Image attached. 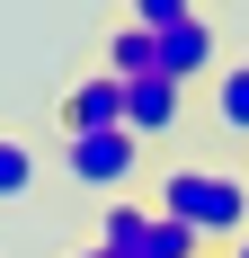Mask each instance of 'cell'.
Returning <instances> with one entry per match:
<instances>
[{
    "label": "cell",
    "mask_w": 249,
    "mask_h": 258,
    "mask_svg": "<svg viewBox=\"0 0 249 258\" xmlns=\"http://www.w3.org/2000/svg\"><path fill=\"white\" fill-rule=\"evenodd\" d=\"M134 169H143V143H134V134H63V178L72 187H98L107 205H116L125 187H134Z\"/></svg>",
    "instance_id": "3"
},
{
    "label": "cell",
    "mask_w": 249,
    "mask_h": 258,
    "mask_svg": "<svg viewBox=\"0 0 249 258\" xmlns=\"http://www.w3.org/2000/svg\"><path fill=\"white\" fill-rule=\"evenodd\" d=\"M223 258H249V232H240V240H231V249H223Z\"/></svg>",
    "instance_id": "9"
},
{
    "label": "cell",
    "mask_w": 249,
    "mask_h": 258,
    "mask_svg": "<svg viewBox=\"0 0 249 258\" xmlns=\"http://www.w3.org/2000/svg\"><path fill=\"white\" fill-rule=\"evenodd\" d=\"M151 205L169 214V223H187V232L214 249V240H240L249 232V178L240 169H223V160H178V169H160V196Z\"/></svg>",
    "instance_id": "1"
},
{
    "label": "cell",
    "mask_w": 249,
    "mask_h": 258,
    "mask_svg": "<svg viewBox=\"0 0 249 258\" xmlns=\"http://www.w3.org/2000/svg\"><path fill=\"white\" fill-rule=\"evenodd\" d=\"M205 116H214L223 143H249V53H240V62H223V72L205 80Z\"/></svg>",
    "instance_id": "6"
},
{
    "label": "cell",
    "mask_w": 249,
    "mask_h": 258,
    "mask_svg": "<svg viewBox=\"0 0 249 258\" xmlns=\"http://www.w3.org/2000/svg\"><path fill=\"white\" fill-rule=\"evenodd\" d=\"M125 18L151 36V53H160V80H214L223 72V36H214V18L205 9H187V0H134Z\"/></svg>",
    "instance_id": "2"
},
{
    "label": "cell",
    "mask_w": 249,
    "mask_h": 258,
    "mask_svg": "<svg viewBox=\"0 0 249 258\" xmlns=\"http://www.w3.org/2000/svg\"><path fill=\"white\" fill-rule=\"evenodd\" d=\"M98 72H116L125 89H134V80H151V72H160V53H151V36H143L134 18H116V27L98 36Z\"/></svg>",
    "instance_id": "7"
},
{
    "label": "cell",
    "mask_w": 249,
    "mask_h": 258,
    "mask_svg": "<svg viewBox=\"0 0 249 258\" xmlns=\"http://www.w3.org/2000/svg\"><path fill=\"white\" fill-rule=\"evenodd\" d=\"M53 125L63 134H116L125 125V80L116 72H80L63 89V107H53Z\"/></svg>",
    "instance_id": "4"
},
{
    "label": "cell",
    "mask_w": 249,
    "mask_h": 258,
    "mask_svg": "<svg viewBox=\"0 0 249 258\" xmlns=\"http://www.w3.org/2000/svg\"><path fill=\"white\" fill-rule=\"evenodd\" d=\"M187 125V89H178V80H134V89H125V134H134V143H160V134H178Z\"/></svg>",
    "instance_id": "5"
},
{
    "label": "cell",
    "mask_w": 249,
    "mask_h": 258,
    "mask_svg": "<svg viewBox=\"0 0 249 258\" xmlns=\"http://www.w3.org/2000/svg\"><path fill=\"white\" fill-rule=\"evenodd\" d=\"M80 258H107V249H98V240H89V249H80Z\"/></svg>",
    "instance_id": "10"
},
{
    "label": "cell",
    "mask_w": 249,
    "mask_h": 258,
    "mask_svg": "<svg viewBox=\"0 0 249 258\" xmlns=\"http://www.w3.org/2000/svg\"><path fill=\"white\" fill-rule=\"evenodd\" d=\"M27 187H36V143L0 125V205H18Z\"/></svg>",
    "instance_id": "8"
}]
</instances>
